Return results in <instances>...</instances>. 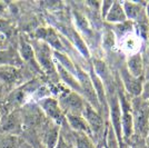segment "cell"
Returning <instances> with one entry per match:
<instances>
[{"instance_id": "cell-12", "label": "cell", "mask_w": 149, "mask_h": 148, "mask_svg": "<svg viewBox=\"0 0 149 148\" xmlns=\"http://www.w3.org/2000/svg\"><path fill=\"white\" fill-rule=\"evenodd\" d=\"M107 24L109 25H119V24H124L127 21L126 15H125L124 8L121 6V1H113L111 7L109 9V11L104 18Z\"/></svg>"}, {"instance_id": "cell-1", "label": "cell", "mask_w": 149, "mask_h": 148, "mask_svg": "<svg viewBox=\"0 0 149 148\" xmlns=\"http://www.w3.org/2000/svg\"><path fill=\"white\" fill-rule=\"evenodd\" d=\"M130 101L134 125L132 137L145 142L149 127V104L141 97H131Z\"/></svg>"}, {"instance_id": "cell-13", "label": "cell", "mask_w": 149, "mask_h": 148, "mask_svg": "<svg viewBox=\"0 0 149 148\" xmlns=\"http://www.w3.org/2000/svg\"><path fill=\"white\" fill-rule=\"evenodd\" d=\"M56 64V70H57V76L62 80V82L68 87V89L72 90L74 93L79 94L81 96V88H80V84L78 81V78L77 76L72 75L71 73H69L68 70H66L65 68H62L60 65Z\"/></svg>"}, {"instance_id": "cell-28", "label": "cell", "mask_w": 149, "mask_h": 148, "mask_svg": "<svg viewBox=\"0 0 149 148\" xmlns=\"http://www.w3.org/2000/svg\"><path fill=\"white\" fill-rule=\"evenodd\" d=\"M6 5L3 2H0V17H2L6 13Z\"/></svg>"}, {"instance_id": "cell-31", "label": "cell", "mask_w": 149, "mask_h": 148, "mask_svg": "<svg viewBox=\"0 0 149 148\" xmlns=\"http://www.w3.org/2000/svg\"><path fill=\"white\" fill-rule=\"evenodd\" d=\"M2 40H3V36H2L1 34H0V43H2Z\"/></svg>"}, {"instance_id": "cell-8", "label": "cell", "mask_w": 149, "mask_h": 148, "mask_svg": "<svg viewBox=\"0 0 149 148\" xmlns=\"http://www.w3.org/2000/svg\"><path fill=\"white\" fill-rule=\"evenodd\" d=\"M36 35H37V38L40 41L47 43L50 48L54 49V51L65 52L66 48L63 46V43L61 41V38L57 34L54 28H51V27L39 28L36 31Z\"/></svg>"}, {"instance_id": "cell-27", "label": "cell", "mask_w": 149, "mask_h": 148, "mask_svg": "<svg viewBox=\"0 0 149 148\" xmlns=\"http://www.w3.org/2000/svg\"><path fill=\"white\" fill-rule=\"evenodd\" d=\"M70 147H71V146H69L68 142H66L63 135L60 133V136H59V138H58V142H57L55 148H70Z\"/></svg>"}, {"instance_id": "cell-9", "label": "cell", "mask_w": 149, "mask_h": 148, "mask_svg": "<svg viewBox=\"0 0 149 148\" xmlns=\"http://www.w3.org/2000/svg\"><path fill=\"white\" fill-rule=\"evenodd\" d=\"M117 47L127 56L134 55L140 51L141 48V39L135 34V31H129L125 34L124 36L116 39Z\"/></svg>"}, {"instance_id": "cell-7", "label": "cell", "mask_w": 149, "mask_h": 148, "mask_svg": "<svg viewBox=\"0 0 149 148\" xmlns=\"http://www.w3.org/2000/svg\"><path fill=\"white\" fill-rule=\"evenodd\" d=\"M38 105L40 106V108L42 109L46 116L49 118L54 124H56L58 126L66 123V118H65V112L62 111L61 107L59 105L58 100L54 97H45V98L39 99Z\"/></svg>"}, {"instance_id": "cell-30", "label": "cell", "mask_w": 149, "mask_h": 148, "mask_svg": "<svg viewBox=\"0 0 149 148\" xmlns=\"http://www.w3.org/2000/svg\"><path fill=\"white\" fill-rule=\"evenodd\" d=\"M145 146H146V148H149V127H148L147 136H146V139H145Z\"/></svg>"}, {"instance_id": "cell-17", "label": "cell", "mask_w": 149, "mask_h": 148, "mask_svg": "<svg viewBox=\"0 0 149 148\" xmlns=\"http://www.w3.org/2000/svg\"><path fill=\"white\" fill-rule=\"evenodd\" d=\"M21 75L17 67L1 66L0 67V80L6 84H15L20 79Z\"/></svg>"}, {"instance_id": "cell-25", "label": "cell", "mask_w": 149, "mask_h": 148, "mask_svg": "<svg viewBox=\"0 0 149 148\" xmlns=\"http://www.w3.org/2000/svg\"><path fill=\"white\" fill-rule=\"evenodd\" d=\"M112 2L113 1H101L100 2V16H101V18L104 19L105 18V16L107 15V13L109 11V9H110V7H111Z\"/></svg>"}, {"instance_id": "cell-2", "label": "cell", "mask_w": 149, "mask_h": 148, "mask_svg": "<svg viewBox=\"0 0 149 148\" xmlns=\"http://www.w3.org/2000/svg\"><path fill=\"white\" fill-rule=\"evenodd\" d=\"M120 105V115H121V131H123V142L128 144L131 137L134 136V125H132V109H131L130 98L124 89L117 91Z\"/></svg>"}, {"instance_id": "cell-24", "label": "cell", "mask_w": 149, "mask_h": 148, "mask_svg": "<svg viewBox=\"0 0 149 148\" xmlns=\"http://www.w3.org/2000/svg\"><path fill=\"white\" fill-rule=\"evenodd\" d=\"M13 27L11 26V24L8 21V20H5L3 18H0V34L5 37H10L13 35Z\"/></svg>"}, {"instance_id": "cell-26", "label": "cell", "mask_w": 149, "mask_h": 148, "mask_svg": "<svg viewBox=\"0 0 149 148\" xmlns=\"http://www.w3.org/2000/svg\"><path fill=\"white\" fill-rule=\"evenodd\" d=\"M141 98L149 104V81H145L143 82V93H141Z\"/></svg>"}, {"instance_id": "cell-19", "label": "cell", "mask_w": 149, "mask_h": 148, "mask_svg": "<svg viewBox=\"0 0 149 148\" xmlns=\"http://www.w3.org/2000/svg\"><path fill=\"white\" fill-rule=\"evenodd\" d=\"M70 36H71V39H72V41H74V45L76 46V48L79 50V52H80L85 58L89 59V58H90V52H89V49H88L85 40L81 38L80 35L76 30L71 29V30H70Z\"/></svg>"}, {"instance_id": "cell-23", "label": "cell", "mask_w": 149, "mask_h": 148, "mask_svg": "<svg viewBox=\"0 0 149 148\" xmlns=\"http://www.w3.org/2000/svg\"><path fill=\"white\" fill-rule=\"evenodd\" d=\"M18 127H19V118L16 116L15 112H13L5 120V123H3V129L7 130V131H13V130L18 129Z\"/></svg>"}, {"instance_id": "cell-34", "label": "cell", "mask_w": 149, "mask_h": 148, "mask_svg": "<svg viewBox=\"0 0 149 148\" xmlns=\"http://www.w3.org/2000/svg\"><path fill=\"white\" fill-rule=\"evenodd\" d=\"M70 148H74V147H72V146H71V147H70Z\"/></svg>"}, {"instance_id": "cell-4", "label": "cell", "mask_w": 149, "mask_h": 148, "mask_svg": "<svg viewBox=\"0 0 149 148\" xmlns=\"http://www.w3.org/2000/svg\"><path fill=\"white\" fill-rule=\"evenodd\" d=\"M32 48L35 51V57H36L39 68L49 76L57 75L56 64L54 59V51L51 50L49 46L39 40L37 43H35Z\"/></svg>"}, {"instance_id": "cell-33", "label": "cell", "mask_w": 149, "mask_h": 148, "mask_svg": "<svg viewBox=\"0 0 149 148\" xmlns=\"http://www.w3.org/2000/svg\"><path fill=\"white\" fill-rule=\"evenodd\" d=\"M121 148H127V147H126V145H124V146H123Z\"/></svg>"}, {"instance_id": "cell-29", "label": "cell", "mask_w": 149, "mask_h": 148, "mask_svg": "<svg viewBox=\"0 0 149 148\" xmlns=\"http://www.w3.org/2000/svg\"><path fill=\"white\" fill-rule=\"evenodd\" d=\"M145 11H146V17L149 22V1L148 2H145Z\"/></svg>"}, {"instance_id": "cell-5", "label": "cell", "mask_w": 149, "mask_h": 148, "mask_svg": "<svg viewBox=\"0 0 149 148\" xmlns=\"http://www.w3.org/2000/svg\"><path fill=\"white\" fill-rule=\"evenodd\" d=\"M57 100L65 114H74V115H82V111L87 104L86 100L79 94L74 93L68 88L62 90Z\"/></svg>"}, {"instance_id": "cell-21", "label": "cell", "mask_w": 149, "mask_h": 148, "mask_svg": "<svg viewBox=\"0 0 149 148\" xmlns=\"http://www.w3.org/2000/svg\"><path fill=\"white\" fill-rule=\"evenodd\" d=\"M74 148H96L93 138L86 134L74 133Z\"/></svg>"}, {"instance_id": "cell-14", "label": "cell", "mask_w": 149, "mask_h": 148, "mask_svg": "<svg viewBox=\"0 0 149 148\" xmlns=\"http://www.w3.org/2000/svg\"><path fill=\"white\" fill-rule=\"evenodd\" d=\"M65 118H66V123L68 124V126L72 129L74 133H81L91 137L89 126L87 121L85 120V118L82 117V115L65 114Z\"/></svg>"}, {"instance_id": "cell-18", "label": "cell", "mask_w": 149, "mask_h": 148, "mask_svg": "<svg viewBox=\"0 0 149 148\" xmlns=\"http://www.w3.org/2000/svg\"><path fill=\"white\" fill-rule=\"evenodd\" d=\"M60 136V129L59 126L52 123L51 126H49L45 130L44 134V146L46 148H55L58 138Z\"/></svg>"}, {"instance_id": "cell-11", "label": "cell", "mask_w": 149, "mask_h": 148, "mask_svg": "<svg viewBox=\"0 0 149 148\" xmlns=\"http://www.w3.org/2000/svg\"><path fill=\"white\" fill-rule=\"evenodd\" d=\"M128 73L137 78H143L145 74V62H143V54L139 51L137 54L127 57V61L125 65Z\"/></svg>"}, {"instance_id": "cell-15", "label": "cell", "mask_w": 149, "mask_h": 148, "mask_svg": "<svg viewBox=\"0 0 149 148\" xmlns=\"http://www.w3.org/2000/svg\"><path fill=\"white\" fill-rule=\"evenodd\" d=\"M20 45H19V56L21 58V60H25L27 61L31 67L37 68L40 69L36 60V57H35V51L33 48L29 43H27L24 38H20Z\"/></svg>"}, {"instance_id": "cell-6", "label": "cell", "mask_w": 149, "mask_h": 148, "mask_svg": "<svg viewBox=\"0 0 149 148\" xmlns=\"http://www.w3.org/2000/svg\"><path fill=\"white\" fill-rule=\"evenodd\" d=\"M119 77L124 91L130 97H140L143 88V78H137L128 73L125 66L119 68Z\"/></svg>"}, {"instance_id": "cell-3", "label": "cell", "mask_w": 149, "mask_h": 148, "mask_svg": "<svg viewBox=\"0 0 149 148\" xmlns=\"http://www.w3.org/2000/svg\"><path fill=\"white\" fill-rule=\"evenodd\" d=\"M82 117L85 118V120L87 121L88 126H89L93 142L96 140H100L107 131L105 118L89 104H86L85 106V109L82 111Z\"/></svg>"}, {"instance_id": "cell-10", "label": "cell", "mask_w": 149, "mask_h": 148, "mask_svg": "<svg viewBox=\"0 0 149 148\" xmlns=\"http://www.w3.org/2000/svg\"><path fill=\"white\" fill-rule=\"evenodd\" d=\"M121 6L124 8L127 21L136 22L137 20L143 18L146 16L145 11V2L136 1H121Z\"/></svg>"}, {"instance_id": "cell-32", "label": "cell", "mask_w": 149, "mask_h": 148, "mask_svg": "<svg viewBox=\"0 0 149 148\" xmlns=\"http://www.w3.org/2000/svg\"><path fill=\"white\" fill-rule=\"evenodd\" d=\"M37 148H46V147H45L44 145H41V144H40V145H38V147H37Z\"/></svg>"}, {"instance_id": "cell-22", "label": "cell", "mask_w": 149, "mask_h": 148, "mask_svg": "<svg viewBox=\"0 0 149 148\" xmlns=\"http://www.w3.org/2000/svg\"><path fill=\"white\" fill-rule=\"evenodd\" d=\"M74 17L77 26L80 28L81 32L84 35H86V36H91L93 35V29H91V27L89 25L87 18L82 13H78V11H74Z\"/></svg>"}, {"instance_id": "cell-16", "label": "cell", "mask_w": 149, "mask_h": 148, "mask_svg": "<svg viewBox=\"0 0 149 148\" xmlns=\"http://www.w3.org/2000/svg\"><path fill=\"white\" fill-rule=\"evenodd\" d=\"M22 65V60L18 52L13 50H1L0 51V67L1 66H11V67H20Z\"/></svg>"}, {"instance_id": "cell-20", "label": "cell", "mask_w": 149, "mask_h": 148, "mask_svg": "<svg viewBox=\"0 0 149 148\" xmlns=\"http://www.w3.org/2000/svg\"><path fill=\"white\" fill-rule=\"evenodd\" d=\"M102 47L108 51H112L116 49L117 47V40H116V36L112 32L110 28H105L102 31Z\"/></svg>"}]
</instances>
